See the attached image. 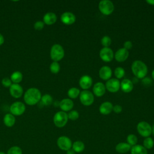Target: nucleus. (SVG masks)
Masks as SVG:
<instances>
[{
    "label": "nucleus",
    "instance_id": "6ab92c4d",
    "mask_svg": "<svg viewBox=\"0 0 154 154\" xmlns=\"http://www.w3.org/2000/svg\"><path fill=\"white\" fill-rule=\"evenodd\" d=\"M133 88V82L129 79H123L120 82V88L125 93H130Z\"/></svg>",
    "mask_w": 154,
    "mask_h": 154
},
{
    "label": "nucleus",
    "instance_id": "f3484780",
    "mask_svg": "<svg viewBox=\"0 0 154 154\" xmlns=\"http://www.w3.org/2000/svg\"><path fill=\"white\" fill-rule=\"evenodd\" d=\"M105 85L101 82H97L95 83L93 87V93L97 97L102 96L105 94Z\"/></svg>",
    "mask_w": 154,
    "mask_h": 154
},
{
    "label": "nucleus",
    "instance_id": "4c0bfd02",
    "mask_svg": "<svg viewBox=\"0 0 154 154\" xmlns=\"http://www.w3.org/2000/svg\"><path fill=\"white\" fill-rule=\"evenodd\" d=\"M132 47V42L129 41V40H128V41H126L124 44H123V48L126 49V50H129L130 49H131V48Z\"/></svg>",
    "mask_w": 154,
    "mask_h": 154
},
{
    "label": "nucleus",
    "instance_id": "4be33fe9",
    "mask_svg": "<svg viewBox=\"0 0 154 154\" xmlns=\"http://www.w3.org/2000/svg\"><path fill=\"white\" fill-rule=\"evenodd\" d=\"M57 19V15L52 12H48L43 16V22L48 25L54 24Z\"/></svg>",
    "mask_w": 154,
    "mask_h": 154
},
{
    "label": "nucleus",
    "instance_id": "cd10ccee",
    "mask_svg": "<svg viewBox=\"0 0 154 154\" xmlns=\"http://www.w3.org/2000/svg\"><path fill=\"white\" fill-rule=\"evenodd\" d=\"M143 146L147 149H151L154 146V141L150 137L144 138L143 143Z\"/></svg>",
    "mask_w": 154,
    "mask_h": 154
},
{
    "label": "nucleus",
    "instance_id": "2eb2a0df",
    "mask_svg": "<svg viewBox=\"0 0 154 154\" xmlns=\"http://www.w3.org/2000/svg\"><path fill=\"white\" fill-rule=\"evenodd\" d=\"M129 57V51L122 48L118 49L114 55V58L119 62H123L128 59Z\"/></svg>",
    "mask_w": 154,
    "mask_h": 154
},
{
    "label": "nucleus",
    "instance_id": "ddd939ff",
    "mask_svg": "<svg viewBox=\"0 0 154 154\" xmlns=\"http://www.w3.org/2000/svg\"><path fill=\"white\" fill-rule=\"evenodd\" d=\"M93 80L90 76L85 75L82 76L79 80V86L84 90H87L92 85Z\"/></svg>",
    "mask_w": 154,
    "mask_h": 154
},
{
    "label": "nucleus",
    "instance_id": "dca6fc26",
    "mask_svg": "<svg viewBox=\"0 0 154 154\" xmlns=\"http://www.w3.org/2000/svg\"><path fill=\"white\" fill-rule=\"evenodd\" d=\"M99 75L103 80H108L112 76V70L108 66H103L99 69Z\"/></svg>",
    "mask_w": 154,
    "mask_h": 154
},
{
    "label": "nucleus",
    "instance_id": "aec40b11",
    "mask_svg": "<svg viewBox=\"0 0 154 154\" xmlns=\"http://www.w3.org/2000/svg\"><path fill=\"white\" fill-rule=\"evenodd\" d=\"M131 149V146L128 144L126 142H120L117 144L115 147L116 151L121 154L126 153L128 152H130Z\"/></svg>",
    "mask_w": 154,
    "mask_h": 154
},
{
    "label": "nucleus",
    "instance_id": "f03ea898",
    "mask_svg": "<svg viewBox=\"0 0 154 154\" xmlns=\"http://www.w3.org/2000/svg\"><path fill=\"white\" fill-rule=\"evenodd\" d=\"M133 74L138 79H143L147 73V67L146 64L141 60L134 61L131 66Z\"/></svg>",
    "mask_w": 154,
    "mask_h": 154
},
{
    "label": "nucleus",
    "instance_id": "6e6552de",
    "mask_svg": "<svg viewBox=\"0 0 154 154\" xmlns=\"http://www.w3.org/2000/svg\"><path fill=\"white\" fill-rule=\"evenodd\" d=\"M79 99L82 105L84 106L91 105L94 100L93 94L88 90H83L79 94Z\"/></svg>",
    "mask_w": 154,
    "mask_h": 154
},
{
    "label": "nucleus",
    "instance_id": "20e7f679",
    "mask_svg": "<svg viewBox=\"0 0 154 154\" xmlns=\"http://www.w3.org/2000/svg\"><path fill=\"white\" fill-rule=\"evenodd\" d=\"M67 114L63 111L56 112L53 118L54 125L58 128L64 127L68 121Z\"/></svg>",
    "mask_w": 154,
    "mask_h": 154
},
{
    "label": "nucleus",
    "instance_id": "473e14b6",
    "mask_svg": "<svg viewBox=\"0 0 154 154\" xmlns=\"http://www.w3.org/2000/svg\"><path fill=\"white\" fill-rule=\"evenodd\" d=\"M7 154H22V151L20 147L14 146L8 150Z\"/></svg>",
    "mask_w": 154,
    "mask_h": 154
},
{
    "label": "nucleus",
    "instance_id": "5701e85b",
    "mask_svg": "<svg viewBox=\"0 0 154 154\" xmlns=\"http://www.w3.org/2000/svg\"><path fill=\"white\" fill-rule=\"evenodd\" d=\"M131 154H148L147 150L141 144H136L131 147Z\"/></svg>",
    "mask_w": 154,
    "mask_h": 154
},
{
    "label": "nucleus",
    "instance_id": "f8f14e48",
    "mask_svg": "<svg viewBox=\"0 0 154 154\" xmlns=\"http://www.w3.org/2000/svg\"><path fill=\"white\" fill-rule=\"evenodd\" d=\"M61 21L65 25H72L76 21L75 15L69 11H66L63 13L61 16Z\"/></svg>",
    "mask_w": 154,
    "mask_h": 154
},
{
    "label": "nucleus",
    "instance_id": "4468645a",
    "mask_svg": "<svg viewBox=\"0 0 154 154\" xmlns=\"http://www.w3.org/2000/svg\"><path fill=\"white\" fill-rule=\"evenodd\" d=\"M10 93L14 98H19L23 94V88L19 84H13L10 87Z\"/></svg>",
    "mask_w": 154,
    "mask_h": 154
},
{
    "label": "nucleus",
    "instance_id": "9b49d317",
    "mask_svg": "<svg viewBox=\"0 0 154 154\" xmlns=\"http://www.w3.org/2000/svg\"><path fill=\"white\" fill-rule=\"evenodd\" d=\"M99 56L101 60L105 62H110L114 57L113 51L109 48H103L99 52Z\"/></svg>",
    "mask_w": 154,
    "mask_h": 154
},
{
    "label": "nucleus",
    "instance_id": "f704fd0d",
    "mask_svg": "<svg viewBox=\"0 0 154 154\" xmlns=\"http://www.w3.org/2000/svg\"><path fill=\"white\" fill-rule=\"evenodd\" d=\"M68 119L71 120H76L79 118V112L76 110H72L70 111L68 114H67Z\"/></svg>",
    "mask_w": 154,
    "mask_h": 154
},
{
    "label": "nucleus",
    "instance_id": "a18cd8bd",
    "mask_svg": "<svg viewBox=\"0 0 154 154\" xmlns=\"http://www.w3.org/2000/svg\"><path fill=\"white\" fill-rule=\"evenodd\" d=\"M0 154H5V152H4L2 151H1L0 152Z\"/></svg>",
    "mask_w": 154,
    "mask_h": 154
},
{
    "label": "nucleus",
    "instance_id": "58836bf2",
    "mask_svg": "<svg viewBox=\"0 0 154 154\" xmlns=\"http://www.w3.org/2000/svg\"><path fill=\"white\" fill-rule=\"evenodd\" d=\"M112 111L116 113H117V114L120 113L122 111V107L120 105H116L113 106Z\"/></svg>",
    "mask_w": 154,
    "mask_h": 154
},
{
    "label": "nucleus",
    "instance_id": "1a4fd4ad",
    "mask_svg": "<svg viewBox=\"0 0 154 154\" xmlns=\"http://www.w3.org/2000/svg\"><path fill=\"white\" fill-rule=\"evenodd\" d=\"M10 111L13 116H20L23 114L25 111V106L21 102H15L11 104L10 107Z\"/></svg>",
    "mask_w": 154,
    "mask_h": 154
},
{
    "label": "nucleus",
    "instance_id": "c756f323",
    "mask_svg": "<svg viewBox=\"0 0 154 154\" xmlns=\"http://www.w3.org/2000/svg\"><path fill=\"white\" fill-rule=\"evenodd\" d=\"M138 138L137 137L133 134H129L126 137V143L129 144L131 147L137 144Z\"/></svg>",
    "mask_w": 154,
    "mask_h": 154
},
{
    "label": "nucleus",
    "instance_id": "c85d7f7f",
    "mask_svg": "<svg viewBox=\"0 0 154 154\" xmlns=\"http://www.w3.org/2000/svg\"><path fill=\"white\" fill-rule=\"evenodd\" d=\"M52 102H53V98L49 94H44L41 97V102L43 105L45 106L50 105L51 104H52Z\"/></svg>",
    "mask_w": 154,
    "mask_h": 154
},
{
    "label": "nucleus",
    "instance_id": "72a5a7b5",
    "mask_svg": "<svg viewBox=\"0 0 154 154\" xmlns=\"http://www.w3.org/2000/svg\"><path fill=\"white\" fill-rule=\"evenodd\" d=\"M101 44L103 48H109L111 44V39L108 35L103 36L101 39Z\"/></svg>",
    "mask_w": 154,
    "mask_h": 154
},
{
    "label": "nucleus",
    "instance_id": "79ce46f5",
    "mask_svg": "<svg viewBox=\"0 0 154 154\" xmlns=\"http://www.w3.org/2000/svg\"><path fill=\"white\" fill-rule=\"evenodd\" d=\"M146 2L150 5H154V0H147V1H146Z\"/></svg>",
    "mask_w": 154,
    "mask_h": 154
},
{
    "label": "nucleus",
    "instance_id": "9d476101",
    "mask_svg": "<svg viewBox=\"0 0 154 154\" xmlns=\"http://www.w3.org/2000/svg\"><path fill=\"white\" fill-rule=\"evenodd\" d=\"M105 88L111 93H116L120 88V82L118 79L110 78L106 82Z\"/></svg>",
    "mask_w": 154,
    "mask_h": 154
},
{
    "label": "nucleus",
    "instance_id": "c9c22d12",
    "mask_svg": "<svg viewBox=\"0 0 154 154\" xmlns=\"http://www.w3.org/2000/svg\"><path fill=\"white\" fill-rule=\"evenodd\" d=\"M44 25H45V23H44L43 22H42V21H37L34 23V27L35 30L40 31V30H42L43 28Z\"/></svg>",
    "mask_w": 154,
    "mask_h": 154
},
{
    "label": "nucleus",
    "instance_id": "a211bd4d",
    "mask_svg": "<svg viewBox=\"0 0 154 154\" xmlns=\"http://www.w3.org/2000/svg\"><path fill=\"white\" fill-rule=\"evenodd\" d=\"M59 106L63 111H69L73 107V102L70 99L66 98L60 101Z\"/></svg>",
    "mask_w": 154,
    "mask_h": 154
},
{
    "label": "nucleus",
    "instance_id": "2f4dec72",
    "mask_svg": "<svg viewBox=\"0 0 154 154\" xmlns=\"http://www.w3.org/2000/svg\"><path fill=\"white\" fill-rule=\"evenodd\" d=\"M60 70V66L58 62L53 61L50 65V70L52 73L57 74Z\"/></svg>",
    "mask_w": 154,
    "mask_h": 154
},
{
    "label": "nucleus",
    "instance_id": "423d86ee",
    "mask_svg": "<svg viewBox=\"0 0 154 154\" xmlns=\"http://www.w3.org/2000/svg\"><path fill=\"white\" fill-rule=\"evenodd\" d=\"M137 130L138 134L143 137L146 138L150 137L152 134L151 125L144 121L140 122L137 126Z\"/></svg>",
    "mask_w": 154,
    "mask_h": 154
},
{
    "label": "nucleus",
    "instance_id": "a19ab883",
    "mask_svg": "<svg viewBox=\"0 0 154 154\" xmlns=\"http://www.w3.org/2000/svg\"><path fill=\"white\" fill-rule=\"evenodd\" d=\"M66 154H76V153L72 149H70L67 151H66Z\"/></svg>",
    "mask_w": 154,
    "mask_h": 154
},
{
    "label": "nucleus",
    "instance_id": "0eeeda50",
    "mask_svg": "<svg viewBox=\"0 0 154 154\" xmlns=\"http://www.w3.org/2000/svg\"><path fill=\"white\" fill-rule=\"evenodd\" d=\"M72 141L70 138L67 136H60L57 141V144L59 149L64 151H67L72 149Z\"/></svg>",
    "mask_w": 154,
    "mask_h": 154
},
{
    "label": "nucleus",
    "instance_id": "e433bc0d",
    "mask_svg": "<svg viewBox=\"0 0 154 154\" xmlns=\"http://www.w3.org/2000/svg\"><path fill=\"white\" fill-rule=\"evenodd\" d=\"M2 84L5 87H10L11 85V81L8 78H4L2 80Z\"/></svg>",
    "mask_w": 154,
    "mask_h": 154
},
{
    "label": "nucleus",
    "instance_id": "b1692460",
    "mask_svg": "<svg viewBox=\"0 0 154 154\" xmlns=\"http://www.w3.org/2000/svg\"><path fill=\"white\" fill-rule=\"evenodd\" d=\"M3 122L6 126L12 127L15 123L16 119L13 114H11V113H8L4 116Z\"/></svg>",
    "mask_w": 154,
    "mask_h": 154
},
{
    "label": "nucleus",
    "instance_id": "f257e3e1",
    "mask_svg": "<svg viewBox=\"0 0 154 154\" xmlns=\"http://www.w3.org/2000/svg\"><path fill=\"white\" fill-rule=\"evenodd\" d=\"M42 94L40 90L36 88H30L28 89L23 96L25 103L29 105L37 104L41 100Z\"/></svg>",
    "mask_w": 154,
    "mask_h": 154
},
{
    "label": "nucleus",
    "instance_id": "412c9836",
    "mask_svg": "<svg viewBox=\"0 0 154 154\" xmlns=\"http://www.w3.org/2000/svg\"><path fill=\"white\" fill-rule=\"evenodd\" d=\"M113 105L109 102H104L99 106V110L100 114L103 115H108L112 111Z\"/></svg>",
    "mask_w": 154,
    "mask_h": 154
},
{
    "label": "nucleus",
    "instance_id": "393cba45",
    "mask_svg": "<svg viewBox=\"0 0 154 154\" xmlns=\"http://www.w3.org/2000/svg\"><path fill=\"white\" fill-rule=\"evenodd\" d=\"M72 149L75 153H81L85 149V144L82 141L77 140L72 143Z\"/></svg>",
    "mask_w": 154,
    "mask_h": 154
},
{
    "label": "nucleus",
    "instance_id": "c03bdc74",
    "mask_svg": "<svg viewBox=\"0 0 154 154\" xmlns=\"http://www.w3.org/2000/svg\"><path fill=\"white\" fill-rule=\"evenodd\" d=\"M152 78L154 79V69L153 70V71L152 72Z\"/></svg>",
    "mask_w": 154,
    "mask_h": 154
},
{
    "label": "nucleus",
    "instance_id": "a878e982",
    "mask_svg": "<svg viewBox=\"0 0 154 154\" xmlns=\"http://www.w3.org/2000/svg\"><path fill=\"white\" fill-rule=\"evenodd\" d=\"M23 78V75L22 73L19 71L14 72L10 76V79L11 82H13L14 84H19L22 81Z\"/></svg>",
    "mask_w": 154,
    "mask_h": 154
},
{
    "label": "nucleus",
    "instance_id": "37998d69",
    "mask_svg": "<svg viewBox=\"0 0 154 154\" xmlns=\"http://www.w3.org/2000/svg\"><path fill=\"white\" fill-rule=\"evenodd\" d=\"M152 133L153 134V135H154V124L153 125L152 127Z\"/></svg>",
    "mask_w": 154,
    "mask_h": 154
},
{
    "label": "nucleus",
    "instance_id": "bb28decb",
    "mask_svg": "<svg viewBox=\"0 0 154 154\" xmlns=\"http://www.w3.org/2000/svg\"><path fill=\"white\" fill-rule=\"evenodd\" d=\"M80 90L76 87L70 88L67 91L68 96L71 99H76L80 94Z\"/></svg>",
    "mask_w": 154,
    "mask_h": 154
},
{
    "label": "nucleus",
    "instance_id": "7c9ffc66",
    "mask_svg": "<svg viewBox=\"0 0 154 154\" xmlns=\"http://www.w3.org/2000/svg\"><path fill=\"white\" fill-rule=\"evenodd\" d=\"M125 74V69L122 67H117L114 70V75L117 79L122 78Z\"/></svg>",
    "mask_w": 154,
    "mask_h": 154
},
{
    "label": "nucleus",
    "instance_id": "ea45409f",
    "mask_svg": "<svg viewBox=\"0 0 154 154\" xmlns=\"http://www.w3.org/2000/svg\"><path fill=\"white\" fill-rule=\"evenodd\" d=\"M4 42V38L3 35L0 33V46L2 45Z\"/></svg>",
    "mask_w": 154,
    "mask_h": 154
},
{
    "label": "nucleus",
    "instance_id": "39448f33",
    "mask_svg": "<svg viewBox=\"0 0 154 154\" xmlns=\"http://www.w3.org/2000/svg\"><path fill=\"white\" fill-rule=\"evenodd\" d=\"M99 10L104 15H110L114 10L113 3L109 0H102L99 3Z\"/></svg>",
    "mask_w": 154,
    "mask_h": 154
},
{
    "label": "nucleus",
    "instance_id": "7ed1b4c3",
    "mask_svg": "<svg viewBox=\"0 0 154 154\" xmlns=\"http://www.w3.org/2000/svg\"><path fill=\"white\" fill-rule=\"evenodd\" d=\"M50 56L51 59L55 62L62 60L64 56V50L62 46L59 44L54 45L51 49Z\"/></svg>",
    "mask_w": 154,
    "mask_h": 154
}]
</instances>
